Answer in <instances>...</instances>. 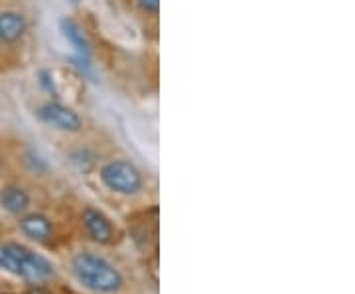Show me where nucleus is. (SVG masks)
<instances>
[{"label":"nucleus","instance_id":"nucleus-13","mask_svg":"<svg viewBox=\"0 0 355 294\" xmlns=\"http://www.w3.org/2000/svg\"><path fill=\"white\" fill-rule=\"evenodd\" d=\"M69 2H71V4H77V2H79V0H69Z\"/></svg>","mask_w":355,"mask_h":294},{"label":"nucleus","instance_id":"nucleus-10","mask_svg":"<svg viewBox=\"0 0 355 294\" xmlns=\"http://www.w3.org/2000/svg\"><path fill=\"white\" fill-rule=\"evenodd\" d=\"M137 4L142 12L153 14V16H156L160 10V0H137Z\"/></svg>","mask_w":355,"mask_h":294},{"label":"nucleus","instance_id":"nucleus-3","mask_svg":"<svg viewBox=\"0 0 355 294\" xmlns=\"http://www.w3.org/2000/svg\"><path fill=\"white\" fill-rule=\"evenodd\" d=\"M99 180L107 190L119 196H127V198L137 196L144 190L142 172L132 162L123 160V158H114L107 164H103L99 170Z\"/></svg>","mask_w":355,"mask_h":294},{"label":"nucleus","instance_id":"nucleus-12","mask_svg":"<svg viewBox=\"0 0 355 294\" xmlns=\"http://www.w3.org/2000/svg\"><path fill=\"white\" fill-rule=\"evenodd\" d=\"M24 294H50V293H48V291H46L42 284H34V286H32V288H30V291Z\"/></svg>","mask_w":355,"mask_h":294},{"label":"nucleus","instance_id":"nucleus-4","mask_svg":"<svg viewBox=\"0 0 355 294\" xmlns=\"http://www.w3.org/2000/svg\"><path fill=\"white\" fill-rule=\"evenodd\" d=\"M81 225H83L85 235L97 245L109 247V245H114L119 241V231L114 227L113 221L107 218L101 209H97L93 205L83 207V211H81Z\"/></svg>","mask_w":355,"mask_h":294},{"label":"nucleus","instance_id":"nucleus-11","mask_svg":"<svg viewBox=\"0 0 355 294\" xmlns=\"http://www.w3.org/2000/svg\"><path fill=\"white\" fill-rule=\"evenodd\" d=\"M40 85L50 93H55V85H53V77L50 71H40Z\"/></svg>","mask_w":355,"mask_h":294},{"label":"nucleus","instance_id":"nucleus-2","mask_svg":"<svg viewBox=\"0 0 355 294\" xmlns=\"http://www.w3.org/2000/svg\"><path fill=\"white\" fill-rule=\"evenodd\" d=\"M71 270L85 288L99 294H114L125 286L123 273L111 261L93 251H79L71 259Z\"/></svg>","mask_w":355,"mask_h":294},{"label":"nucleus","instance_id":"nucleus-1","mask_svg":"<svg viewBox=\"0 0 355 294\" xmlns=\"http://www.w3.org/2000/svg\"><path fill=\"white\" fill-rule=\"evenodd\" d=\"M0 269L30 284H44L55 277V269L46 257L16 241L0 243Z\"/></svg>","mask_w":355,"mask_h":294},{"label":"nucleus","instance_id":"nucleus-9","mask_svg":"<svg viewBox=\"0 0 355 294\" xmlns=\"http://www.w3.org/2000/svg\"><path fill=\"white\" fill-rule=\"evenodd\" d=\"M60 26H62V32H64L65 38L69 40V44L79 53L81 62H87L89 55H91V46H89V42L85 38V34H83V30H81V26L77 24L76 20H71V18H62Z\"/></svg>","mask_w":355,"mask_h":294},{"label":"nucleus","instance_id":"nucleus-7","mask_svg":"<svg viewBox=\"0 0 355 294\" xmlns=\"http://www.w3.org/2000/svg\"><path fill=\"white\" fill-rule=\"evenodd\" d=\"M28 32V20L22 12L6 10L0 12V44H14L24 38Z\"/></svg>","mask_w":355,"mask_h":294},{"label":"nucleus","instance_id":"nucleus-6","mask_svg":"<svg viewBox=\"0 0 355 294\" xmlns=\"http://www.w3.org/2000/svg\"><path fill=\"white\" fill-rule=\"evenodd\" d=\"M18 230L20 233L28 237L30 241H36L42 245H50L55 237V225L48 216L40 214V211H32L18 218Z\"/></svg>","mask_w":355,"mask_h":294},{"label":"nucleus","instance_id":"nucleus-8","mask_svg":"<svg viewBox=\"0 0 355 294\" xmlns=\"http://www.w3.org/2000/svg\"><path fill=\"white\" fill-rule=\"evenodd\" d=\"M0 205L4 211L12 214V216H24L26 211L30 209L32 205V196L28 193V190H24L22 186H4L0 190Z\"/></svg>","mask_w":355,"mask_h":294},{"label":"nucleus","instance_id":"nucleus-5","mask_svg":"<svg viewBox=\"0 0 355 294\" xmlns=\"http://www.w3.org/2000/svg\"><path fill=\"white\" fill-rule=\"evenodd\" d=\"M38 119L48 127L64 130V132H81L83 130V119L77 115V111L58 101L44 103L38 109Z\"/></svg>","mask_w":355,"mask_h":294}]
</instances>
